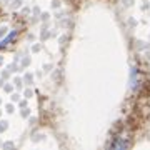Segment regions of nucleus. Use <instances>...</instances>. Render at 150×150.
I'll use <instances>...</instances> for the list:
<instances>
[]
</instances>
